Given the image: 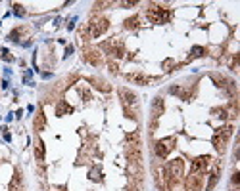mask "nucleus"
Wrapping results in <instances>:
<instances>
[{
  "instance_id": "obj_1",
  "label": "nucleus",
  "mask_w": 240,
  "mask_h": 191,
  "mask_svg": "<svg viewBox=\"0 0 240 191\" xmlns=\"http://www.w3.org/2000/svg\"><path fill=\"white\" fill-rule=\"evenodd\" d=\"M232 134V126H223V128H219L215 134H213V145L219 153L225 151V143H227V140L231 138Z\"/></svg>"
},
{
  "instance_id": "obj_2",
  "label": "nucleus",
  "mask_w": 240,
  "mask_h": 191,
  "mask_svg": "<svg viewBox=\"0 0 240 191\" xmlns=\"http://www.w3.org/2000/svg\"><path fill=\"white\" fill-rule=\"evenodd\" d=\"M110 27V21L108 19H92V23L88 25V31H91V37L92 38H98L102 33H106Z\"/></svg>"
},
{
  "instance_id": "obj_3",
  "label": "nucleus",
  "mask_w": 240,
  "mask_h": 191,
  "mask_svg": "<svg viewBox=\"0 0 240 191\" xmlns=\"http://www.w3.org/2000/svg\"><path fill=\"white\" fill-rule=\"evenodd\" d=\"M173 143H175V138H165V140H159L158 143H156V155L158 157H167L169 153H171V149L175 147L173 145Z\"/></svg>"
},
{
  "instance_id": "obj_4",
  "label": "nucleus",
  "mask_w": 240,
  "mask_h": 191,
  "mask_svg": "<svg viewBox=\"0 0 240 191\" xmlns=\"http://www.w3.org/2000/svg\"><path fill=\"white\" fill-rule=\"evenodd\" d=\"M148 17L152 19L154 23H165V21L169 19V12H167V10H163V8L154 6L152 10L148 12Z\"/></svg>"
},
{
  "instance_id": "obj_5",
  "label": "nucleus",
  "mask_w": 240,
  "mask_h": 191,
  "mask_svg": "<svg viewBox=\"0 0 240 191\" xmlns=\"http://www.w3.org/2000/svg\"><path fill=\"white\" fill-rule=\"evenodd\" d=\"M183 168H185L183 159H173V161L167 164V172H169L171 180H177L179 176H183Z\"/></svg>"
},
{
  "instance_id": "obj_6",
  "label": "nucleus",
  "mask_w": 240,
  "mask_h": 191,
  "mask_svg": "<svg viewBox=\"0 0 240 191\" xmlns=\"http://www.w3.org/2000/svg\"><path fill=\"white\" fill-rule=\"evenodd\" d=\"M209 164H211V159H209V157H198V159H194V161H192V172L202 174V172L207 170Z\"/></svg>"
},
{
  "instance_id": "obj_7",
  "label": "nucleus",
  "mask_w": 240,
  "mask_h": 191,
  "mask_svg": "<svg viewBox=\"0 0 240 191\" xmlns=\"http://www.w3.org/2000/svg\"><path fill=\"white\" fill-rule=\"evenodd\" d=\"M127 81H129V82H134V84L144 86V84H148V82H152V78L146 76V75H142V73H131V75H127Z\"/></svg>"
},
{
  "instance_id": "obj_8",
  "label": "nucleus",
  "mask_w": 240,
  "mask_h": 191,
  "mask_svg": "<svg viewBox=\"0 0 240 191\" xmlns=\"http://www.w3.org/2000/svg\"><path fill=\"white\" fill-rule=\"evenodd\" d=\"M119 94H121V98H123L125 107L137 105V94H134V92H131V90H127V88H121V90H119Z\"/></svg>"
},
{
  "instance_id": "obj_9",
  "label": "nucleus",
  "mask_w": 240,
  "mask_h": 191,
  "mask_svg": "<svg viewBox=\"0 0 240 191\" xmlns=\"http://www.w3.org/2000/svg\"><path fill=\"white\" fill-rule=\"evenodd\" d=\"M202 174H198V172H192V176H190V180H188V187L190 189H194V191H200V187H202Z\"/></svg>"
},
{
  "instance_id": "obj_10",
  "label": "nucleus",
  "mask_w": 240,
  "mask_h": 191,
  "mask_svg": "<svg viewBox=\"0 0 240 191\" xmlns=\"http://www.w3.org/2000/svg\"><path fill=\"white\" fill-rule=\"evenodd\" d=\"M85 59L88 63H92V65H98L100 63V54L94 52V50H88V52H85Z\"/></svg>"
},
{
  "instance_id": "obj_11",
  "label": "nucleus",
  "mask_w": 240,
  "mask_h": 191,
  "mask_svg": "<svg viewBox=\"0 0 240 191\" xmlns=\"http://www.w3.org/2000/svg\"><path fill=\"white\" fill-rule=\"evenodd\" d=\"M10 191H21V178H19V172L13 174V180L10 184Z\"/></svg>"
},
{
  "instance_id": "obj_12",
  "label": "nucleus",
  "mask_w": 240,
  "mask_h": 191,
  "mask_svg": "<svg viewBox=\"0 0 240 191\" xmlns=\"http://www.w3.org/2000/svg\"><path fill=\"white\" fill-rule=\"evenodd\" d=\"M152 109H154V117H159V113H163V100L161 98H156Z\"/></svg>"
},
{
  "instance_id": "obj_13",
  "label": "nucleus",
  "mask_w": 240,
  "mask_h": 191,
  "mask_svg": "<svg viewBox=\"0 0 240 191\" xmlns=\"http://www.w3.org/2000/svg\"><path fill=\"white\" fill-rule=\"evenodd\" d=\"M65 111H67V113H73V107H69L67 103H64V101H62V103L58 105V109H56V115H60V117H62V115L65 113Z\"/></svg>"
},
{
  "instance_id": "obj_14",
  "label": "nucleus",
  "mask_w": 240,
  "mask_h": 191,
  "mask_svg": "<svg viewBox=\"0 0 240 191\" xmlns=\"http://www.w3.org/2000/svg\"><path fill=\"white\" fill-rule=\"evenodd\" d=\"M35 155H37V159H39V161H42V159H44V143L39 140L37 141V147H35Z\"/></svg>"
},
{
  "instance_id": "obj_15",
  "label": "nucleus",
  "mask_w": 240,
  "mask_h": 191,
  "mask_svg": "<svg viewBox=\"0 0 240 191\" xmlns=\"http://www.w3.org/2000/svg\"><path fill=\"white\" fill-rule=\"evenodd\" d=\"M94 86H96L98 90H102V92H110V90H112V86H110L108 82H104V81H94Z\"/></svg>"
},
{
  "instance_id": "obj_16",
  "label": "nucleus",
  "mask_w": 240,
  "mask_h": 191,
  "mask_svg": "<svg viewBox=\"0 0 240 191\" xmlns=\"http://www.w3.org/2000/svg\"><path fill=\"white\" fill-rule=\"evenodd\" d=\"M35 128H37V130H42V128H44V115H42V113H39L37 119H35Z\"/></svg>"
},
{
  "instance_id": "obj_17",
  "label": "nucleus",
  "mask_w": 240,
  "mask_h": 191,
  "mask_svg": "<svg viewBox=\"0 0 240 191\" xmlns=\"http://www.w3.org/2000/svg\"><path fill=\"white\" fill-rule=\"evenodd\" d=\"M217 178H219V176H217V172H213V174H211V178H209V182H207V187H206L207 191H211V189L215 187V184H217Z\"/></svg>"
},
{
  "instance_id": "obj_18",
  "label": "nucleus",
  "mask_w": 240,
  "mask_h": 191,
  "mask_svg": "<svg viewBox=\"0 0 240 191\" xmlns=\"http://www.w3.org/2000/svg\"><path fill=\"white\" fill-rule=\"evenodd\" d=\"M125 27H127V29H137V27H138V17L127 19V21H125Z\"/></svg>"
},
{
  "instance_id": "obj_19",
  "label": "nucleus",
  "mask_w": 240,
  "mask_h": 191,
  "mask_svg": "<svg viewBox=\"0 0 240 191\" xmlns=\"http://www.w3.org/2000/svg\"><path fill=\"white\" fill-rule=\"evenodd\" d=\"M200 56H204V48L202 46H194L192 48V57H200Z\"/></svg>"
},
{
  "instance_id": "obj_20",
  "label": "nucleus",
  "mask_w": 240,
  "mask_h": 191,
  "mask_svg": "<svg viewBox=\"0 0 240 191\" xmlns=\"http://www.w3.org/2000/svg\"><path fill=\"white\" fill-rule=\"evenodd\" d=\"M211 78L217 82V86H227V84H225V78H223V76H219V75H215V73H213V75H211Z\"/></svg>"
},
{
  "instance_id": "obj_21",
  "label": "nucleus",
  "mask_w": 240,
  "mask_h": 191,
  "mask_svg": "<svg viewBox=\"0 0 240 191\" xmlns=\"http://www.w3.org/2000/svg\"><path fill=\"white\" fill-rule=\"evenodd\" d=\"M2 59H4V61H12L13 57H12V56H10V54H8L6 50H4V52H2Z\"/></svg>"
},
{
  "instance_id": "obj_22",
  "label": "nucleus",
  "mask_w": 240,
  "mask_h": 191,
  "mask_svg": "<svg viewBox=\"0 0 240 191\" xmlns=\"http://www.w3.org/2000/svg\"><path fill=\"white\" fill-rule=\"evenodd\" d=\"M238 182H240V174H238V172H234V174H232V184H236V185H238Z\"/></svg>"
},
{
  "instance_id": "obj_23",
  "label": "nucleus",
  "mask_w": 240,
  "mask_h": 191,
  "mask_svg": "<svg viewBox=\"0 0 240 191\" xmlns=\"http://www.w3.org/2000/svg\"><path fill=\"white\" fill-rule=\"evenodd\" d=\"M81 96H83V98H85V100H92V96H91V94H88L86 90H81Z\"/></svg>"
},
{
  "instance_id": "obj_24",
  "label": "nucleus",
  "mask_w": 240,
  "mask_h": 191,
  "mask_svg": "<svg viewBox=\"0 0 240 191\" xmlns=\"http://www.w3.org/2000/svg\"><path fill=\"white\" fill-rule=\"evenodd\" d=\"M110 71L112 73H117V65H115V63H110Z\"/></svg>"
},
{
  "instance_id": "obj_25",
  "label": "nucleus",
  "mask_w": 240,
  "mask_h": 191,
  "mask_svg": "<svg viewBox=\"0 0 240 191\" xmlns=\"http://www.w3.org/2000/svg\"><path fill=\"white\" fill-rule=\"evenodd\" d=\"M91 180H100V176H96V170L91 172Z\"/></svg>"
},
{
  "instance_id": "obj_26",
  "label": "nucleus",
  "mask_w": 240,
  "mask_h": 191,
  "mask_svg": "<svg viewBox=\"0 0 240 191\" xmlns=\"http://www.w3.org/2000/svg\"><path fill=\"white\" fill-rule=\"evenodd\" d=\"M16 13H18V15H23V13H25V12H23V10H21V6H16Z\"/></svg>"
},
{
  "instance_id": "obj_27",
  "label": "nucleus",
  "mask_w": 240,
  "mask_h": 191,
  "mask_svg": "<svg viewBox=\"0 0 240 191\" xmlns=\"http://www.w3.org/2000/svg\"><path fill=\"white\" fill-rule=\"evenodd\" d=\"M71 52H73V46H67V50H65V56H69Z\"/></svg>"
},
{
  "instance_id": "obj_28",
  "label": "nucleus",
  "mask_w": 240,
  "mask_h": 191,
  "mask_svg": "<svg viewBox=\"0 0 240 191\" xmlns=\"http://www.w3.org/2000/svg\"><path fill=\"white\" fill-rule=\"evenodd\" d=\"M62 191H67V189H62Z\"/></svg>"
}]
</instances>
